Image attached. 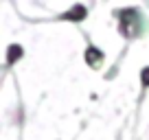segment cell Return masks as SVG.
<instances>
[]
</instances>
